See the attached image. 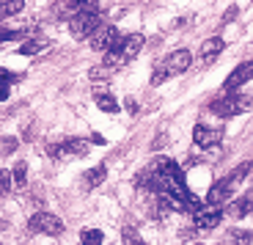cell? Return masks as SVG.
I'll return each instance as SVG.
<instances>
[{"label":"cell","instance_id":"6da1fadb","mask_svg":"<svg viewBox=\"0 0 253 245\" xmlns=\"http://www.w3.org/2000/svg\"><path fill=\"white\" fill-rule=\"evenodd\" d=\"M99 25V0H83L80 8L69 17V31L75 39H88Z\"/></svg>","mask_w":253,"mask_h":245},{"label":"cell","instance_id":"7a4b0ae2","mask_svg":"<svg viewBox=\"0 0 253 245\" xmlns=\"http://www.w3.org/2000/svg\"><path fill=\"white\" fill-rule=\"evenodd\" d=\"M190 66H193V55H190V50H173L171 55H165L163 61L154 66L152 86H160V83H165L168 77H173V75H182V72H187Z\"/></svg>","mask_w":253,"mask_h":245},{"label":"cell","instance_id":"3957f363","mask_svg":"<svg viewBox=\"0 0 253 245\" xmlns=\"http://www.w3.org/2000/svg\"><path fill=\"white\" fill-rule=\"evenodd\" d=\"M251 105H253V97L226 94V97H220V99L209 102V110H212V113H217L220 119H234V116H240L242 110H248Z\"/></svg>","mask_w":253,"mask_h":245},{"label":"cell","instance_id":"277c9868","mask_svg":"<svg viewBox=\"0 0 253 245\" xmlns=\"http://www.w3.org/2000/svg\"><path fill=\"white\" fill-rule=\"evenodd\" d=\"M91 151V141L85 138H66L61 144H50L47 146V154L55 160H69V157H83Z\"/></svg>","mask_w":253,"mask_h":245},{"label":"cell","instance_id":"5b68a950","mask_svg":"<svg viewBox=\"0 0 253 245\" xmlns=\"http://www.w3.org/2000/svg\"><path fill=\"white\" fill-rule=\"evenodd\" d=\"M28 229L36 234H47V237H61L63 234V220L52 212H33L28 220Z\"/></svg>","mask_w":253,"mask_h":245},{"label":"cell","instance_id":"8992f818","mask_svg":"<svg viewBox=\"0 0 253 245\" xmlns=\"http://www.w3.org/2000/svg\"><path fill=\"white\" fill-rule=\"evenodd\" d=\"M119 31H116L110 22H105V25H96L94 28V33L88 36V44H91V50H96V52H108V50H113L116 44H119Z\"/></svg>","mask_w":253,"mask_h":245},{"label":"cell","instance_id":"52a82bcc","mask_svg":"<svg viewBox=\"0 0 253 245\" xmlns=\"http://www.w3.org/2000/svg\"><path fill=\"white\" fill-rule=\"evenodd\" d=\"M223 127H207V124H196L193 127V141H196L198 149H215L223 141Z\"/></svg>","mask_w":253,"mask_h":245},{"label":"cell","instance_id":"ba28073f","mask_svg":"<svg viewBox=\"0 0 253 245\" xmlns=\"http://www.w3.org/2000/svg\"><path fill=\"white\" fill-rule=\"evenodd\" d=\"M113 50L119 52V55L124 58L126 63H129L140 50H143V33H126V36H121L119 44H116Z\"/></svg>","mask_w":253,"mask_h":245},{"label":"cell","instance_id":"9c48e42d","mask_svg":"<svg viewBox=\"0 0 253 245\" xmlns=\"http://www.w3.org/2000/svg\"><path fill=\"white\" fill-rule=\"evenodd\" d=\"M251 77H253V58H251V61H245V63H240V66H237V69L226 77L223 91H226V94H234L237 88H242L248 80H251Z\"/></svg>","mask_w":253,"mask_h":245},{"label":"cell","instance_id":"30bf717a","mask_svg":"<svg viewBox=\"0 0 253 245\" xmlns=\"http://www.w3.org/2000/svg\"><path fill=\"white\" fill-rule=\"evenodd\" d=\"M223 209L220 207H204V209H198L193 218H196V226L198 229H217L220 226V220H223Z\"/></svg>","mask_w":253,"mask_h":245},{"label":"cell","instance_id":"8fae6325","mask_svg":"<svg viewBox=\"0 0 253 245\" xmlns=\"http://www.w3.org/2000/svg\"><path fill=\"white\" fill-rule=\"evenodd\" d=\"M231 196H234V190L228 188V179L223 176V179L212 182V188H209V193H207V204H209V207H220V204L228 201Z\"/></svg>","mask_w":253,"mask_h":245},{"label":"cell","instance_id":"7c38bea8","mask_svg":"<svg viewBox=\"0 0 253 245\" xmlns=\"http://www.w3.org/2000/svg\"><path fill=\"white\" fill-rule=\"evenodd\" d=\"M251 212H253V188L245 190L237 201H231L226 207V215H231V218H245V215H251Z\"/></svg>","mask_w":253,"mask_h":245},{"label":"cell","instance_id":"4fadbf2b","mask_svg":"<svg viewBox=\"0 0 253 245\" xmlns=\"http://www.w3.org/2000/svg\"><path fill=\"white\" fill-rule=\"evenodd\" d=\"M223 245H253V229H228Z\"/></svg>","mask_w":253,"mask_h":245},{"label":"cell","instance_id":"5bb4252c","mask_svg":"<svg viewBox=\"0 0 253 245\" xmlns=\"http://www.w3.org/2000/svg\"><path fill=\"white\" fill-rule=\"evenodd\" d=\"M223 47H226V42H223L220 36H209L207 42L201 44V58H207V61H212L215 55H220Z\"/></svg>","mask_w":253,"mask_h":245},{"label":"cell","instance_id":"9a60e30c","mask_svg":"<svg viewBox=\"0 0 253 245\" xmlns=\"http://www.w3.org/2000/svg\"><path fill=\"white\" fill-rule=\"evenodd\" d=\"M251 165H253V163H240V165H237L234 171H231V174L226 176V179H228V188L234 190V193H237V190H240L242 179H245V176H251Z\"/></svg>","mask_w":253,"mask_h":245},{"label":"cell","instance_id":"2e32d148","mask_svg":"<svg viewBox=\"0 0 253 245\" xmlns=\"http://www.w3.org/2000/svg\"><path fill=\"white\" fill-rule=\"evenodd\" d=\"M47 47V39L44 36H33V39H28V42H22L19 44V55H36V52H42Z\"/></svg>","mask_w":253,"mask_h":245},{"label":"cell","instance_id":"e0dca14e","mask_svg":"<svg viewBox=\"0 0 253 245\" xmlns=\"http://www.w3.org/2000/svg\"><path fill=\"white\" fill-rule=\"evenodd\" d=\"M94 102L99 110H105V113H119V102H116L113 94H105V91H96L94 94Z\"/></svg>","mask_w":253,"mask_h":245},{"label":"cell","instance_id":"ac0fdd59","mask_svg":"<svg viewBox=\"0 0 253 245\" xmlns=\"http://www.w3.org/2000/svg\"><path fill=\"white\" fill-rule=\"evenodd\" d=\"M22 8H25V0H3V3H0V19L22 14Z\"/></svg>","mask_w":253,"mask_h":245},{"label":"cell","instance_id":"d6986e66","mask_svg":"<svg viewBox=\"0 0 253 245\" xmlns=\"http://www.w3.org/2000/svg\"><path fill=\"white\" fill-rule=\"evenodd\" d=\"M105 176H108V168H105V163H99L85 174V182H88V188H99L105 182Z\"/></svg>","mask_w":253,"mask_h":245},{"label":"cell","instance_id":"ffe728a7","mask_svg":"<svg viewBox=\"0 0 253 245\" xmlns=\"http://www.w3.org/2000/svg\"><path fill=\"white\" fill-rule=\"evenodd\" d=\"M80 243L83 245H102L105 243V234L99 229H83L80 232Z\"/></svg>","mask_w":253,"mask_h":245},{"label":"cell","instance_id":"44dd1931","mask_svg":"<svg viewBox=\"0 0 253 245\" xmlns=\"http://www.w3.org/2000/svg\"><path fill=\"white\" fill-rule=\"evenodd\" d=\"M11 176H14V185L25 188V185H28V165H25V163H17V165L11 168Z\"/></svg>","mask_w":253,"mask_h":245},{"label":"cell","instance_id":"7402d4cb","mask_svg":"<svg viewBox=\"0 0 253 245\" xmlns=\"http://www.w3.org/2000/svg\"><path fill=\"white\" fill-rule=\"evenodd\" d=\"M121 240H124V245H146L143 240H140V234L135 232L132 226H126L124 232H121Z\"/></svg>","mask_w":253,"mask_h":245},{"label":"cell","instance_id":"603a6c76","mask_svg":"<svg viewBox=\"0 0 253 245\" xmlns=\"http://www.w3.org/2000/svg\"><path fill=\"white\" fill-rule=\"evenodd\" d=\"M11 185H14L11 171H0V196H8V193H11Z\"/></svg>","mask_w":253,"mask_h":245},{"label":"cell","instance_id":"cb8c5ba5","mask_svg":"<svg viewBox=\"0 0 253 245\" xmlns=\"http://www.w3.org/2000/svg\"><path fill=\"white\" fill-rule=\"evenodd\" d=\"M22 36H25V31H11V28H0V44L14 42V39H22Z\"/></svg>","mask_w":253,"mask_h":245},{"label":"cell","instance_id":"d4e9b609","mask_svg":"<svg viewBox=\"0 0 253 245\" xmlns=\"http://www.w3.org/2000/svg\"><path fill=\"white\" fill-rule=\"evenodd\" d=\"M17 151V138H0V154H14Z\"/></svg>","mask_w":253,"mask_h":245},{"label":"cell","instance_id":"484cf974","mask_svg":"<svg viewBox=\"0 0 253 245\" xmlns=\"http://www.w3.org/2000/svg\"><path fill=\"white\" fill-rule=\"evenodd\" d=\"M110 75H113V69H108L105 63H102V66H94V69L88 72L91 80H102V77H110Z\"/></svg>","mask_w":253,"mask_h":245},{"label":"cell","instance_id":"4316f807","mask_svg":"<svg viewBox=\"0 0 253 245\" xmlns=\"http://www.w3.org/2000/svg\"><path fill=\"white\" fill-rule=\"evenodd\" d=\"M19 80V75H14V72H8V69H0V83H8V86H11V83H17Z\"/></svg>","mask_w":253,"mask_h":245},{"label":"cell","instance_id":"83f0119b","mask_svg":"<svg viewBox=\"0 0 253 245\" xmlns=\"http://www.w3.org/2000/svg\"><path fill=\"white\" fill-rule=\"evenodd\" d=\"M124 107L129 110V113H138V102H135L132 97H126V99H124Z\"/></svg>","mask_w":253,"mask_h":245},{"label":"cell","instance_id":"f1b7e54d","mask_svg":"<svg viewBox=\"0 0 253 245\" xmlns=\"http://www.w3.org/2000/svg\"><path fill=\"white\" fill-rule=\"evenodd\" d=\"M234 17H237V6H231V8L226 11V17H223V25H226V22H231Z\"/></svg>","mask_w":253,"mask_h":245},{"label":"cell","instance_id":"f546056e","mask_svg":"<svg viewBox=\"0 0 253 245\" xmlns=\"http://www.w3.org/2000/svg\"><path fill=\"white\" fill-rule=\"evenodd\" d=\"M8 99V83H0V102Z\"/></svg>","mask_w":253,"mask_h":245},{"label":"cell","instance_id":"4dcf8cb0","mask_svg":"<svg viewBox=\"0 0 253 245\" xmlns=\"http://www.w3.org/2000/svg\"><path fill=\"white\" fill-rule=\"evenodd\" d=\"M251 176H253V165H251Z\"/></svg>","mask_w":253,"mask_h":245},{"label":"cell","instance_id":"1f68e13d","mask_svg":"<svg viewBox=\"0 0 253 245\" xmlns=\"http://www.w3.org/2000/svg\"><path fill=\"white\" fill-rule=\"evenodd\" d=\"M0 245H3V243H0Z\"/></svg>","mask_w":253,"mask_h":245}]
</instances>
